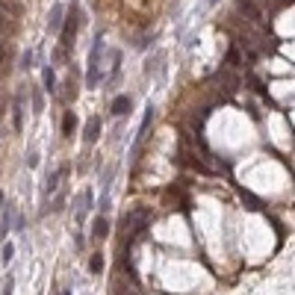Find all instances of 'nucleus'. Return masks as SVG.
<instances>
[{
    "label": "nucleus",
    "mask_w": 295,
    "mask_h": 295,
    "mask_svg": "<svg viewBox=\"0 0 295 295\" xmlns=\"http://www.w3.org/2000/svg\"><path fill=\"white\" fill-rule=\"evenodd\" d=\"M89 269H92V275H98V272L103 269V257H100V254H95V257H92V263H89Z\"/></svg>",
    "instance_id": "19"
},
{
    "label": "nucleus",
    "mask_w": 295,
    "mask_h": 295,
    "mask_svg": "<svg viewBox=\"0 0 295 295\" xmlns=\"http://www.w3.org/2000/svg\"><path fill=\"white\" fill-rule=\"evenodd\" d=\"M30 100H33V112L41 115V112H44V98H41V92H38L35 86H30Z\"/></svg>",
    "instance_id": "12"
},
{
    "label": "nucleus",
    "mask_w": 295,
    "mask_h": 295,
    "mask_svg": "<svg viewBox=\"0 0 295 295\" xmlns=\"http://www.w3.org/2000/svg\"><path fill=\"white\" fill-rule=\"evenodd\" d=\"M12 257H15V245H12V242H6V245H3V254H0V260H3V263H9Z\"/></svg>",
    "instance_id": "18"
},
{
    "label": "nucleus",
    "mask_w": 295,
    "mask_h": 295,
    "mask_svg": "<svg viewBox=\"0 0 295 295\" xmlns=\"http://www.w3.org/2000/svg\"><path fill=\"white\" fill-rule=\"evenodd\" d=\"M92 204H95V195H92V189H86L83 195H80V207H77V222L92 210Z\"/></svg>",
    "instance_id": "10"
},
{
    "label": "nucleus",
    "mask_w": 295,
    "mask_h": 295,
    "mask_svg": "<svg viewBox=\"0 0 295 295\" xmlns=\"http://www.w3.org/2000/svg\"><path fill=\"white\" fill-rule=\"evenodd\" d=\"M12 290H15V278H12V275H6V281L0 284V295H12Z\"/></svg>",
    "instance_id": "17"
},
{
    "label": "nucleus",
    "mask_w": 295,
    "mask_h": 295,
    "mask_svg": "<svg viewBox=\"0 0 295 295\" xmlns=\"http://www.w3.org/2000/svg\"><path fill=\"white\" fill-rule=\"evenodd\" d=\"M27 165H30V168H35V165H38V154H35V151H33V154H27Z\"/></svg>",
    "instance_id": "20"
},
{
    "label": "nucleus",
    "mask_w": 295,
    "mask_h": 295,
    "mask_svg": "<svg viewBox=\"0 0 295 295\" xmlns=\"http://www.w3.org/2000/svg\"><path fill=\"white\" fill-rule=\"evenodd\" d=\"M130 109H133V100H130L127 95H118V98L112 100V115H115V118H127Z\"/></svg>",
    "instance_id": "7"
},
{
    "label": "nucleus",
    "mask_w": 295,
    "mask_h": 295,
    "mask_svg": "<svg viewBox=\"0 0 295 295\" xmlns=\"http://www.w3.org/2000/svg\"><path fill=\"white\" fill-rule=\"evenodd\" d=\"M41 80H44V89H47V92H53V89H56V77H53V68H47V65H44V68H41Z\"/></svg>",
    "instance_id": "13"
},
{
    "label": "nucleus",
    "mask_w": 295,
    "mask_h": 295,
    "mask_svg": "<svg viewBox=\"0 0 295 295\" xmlns=\"http://www.w3.org/2000/svg\"><path fill=\"white\" fill-rule=\"evenodd\" d=\"M6 230H12V207L9 204L3 207V216H0V233H6Z\"/></svg>",
    "instance_id": "14"
},
{
    "label": "nucleus",
    "mask_w": 295,
    "mask_h": 295,
    "mask_svg": "<svg viewBox=\"0 0 295 295\" xmlns=\"http://www.w3.org/2000/svg\"><path fill=\"white\" fill-rule=\"evenodd\" d=\"M33 59H35V53H33V50H24V53H21V71L33 68Z\"/></svg>",
    "instance_id": "16"
},
{
    "label": "nucleus",
    "mask_w": 295,
    "mask_h": 295,
    "mask_svg": "<svg viewBox=\"0 0 295 295\" xmlns=\"http://www.w3.org/2000/svg\"><path fill=\"white\" fill-rule=\"evenodd\" d=\"M74 124H77L74 112H65V118H62V136H71V133H74Z\"/></svg>",
    "instance_id": "15"
},
{
    "label": "nucleus",
    "mask_w": 295,
    "mask_h": 295,
    "mask_svg": "<svg viewBox=\"0 0 295 295\" xmlns=\"http://www.w3.org/2000/svg\"><path fill=\"white\" fill-rule=\"evenodd\" d=\"M210 3H216V0H210Z\"/></svg>",
    "instance_id": "22"
},
{
    "label": "nucleus",
    "mask_w": 295,
    "mask_h": 295,
    "mask_svg": "<svg viewBox=\"0 0 295 295\" xmlns=\"http://www.w3.org/2000/svg\"><path fill=\"white\" fill-rule=\"evenodd\" d=\"M106 233H109V222H106L103 216H98V219L92 222V236H95V239H103Z\"/></svg>",
    "instance_id": "11"
},
{
    "label": "nucleus",
    "mask_w": 295,
    "mask_h": 295,
    "mask_svg": "<svg viewBox=\"0 0 295 295\" xmlns=\"http://www.w3.org/2000/svg\"><path fill=\"white\" fill-rule=\"evenodd\" d=\"M83 139H86L89 145H95V142L100 139V118H98V115H92V118H89V124H86V133H83Z\"/></svg>",
    "instance_id": "9"
},
{
    "label": "nucleus",
    "mask_w": 295,
    "mask_h": 295,
    "mask_svg": "<svg viewBox=\"0 0 295 295\" xmlns=\"http://www.w3.org/2000/svg\"><path fill=\"white\" fill-rule=\"evenodd\" d=\"M100 53H103V35H95L92 53H89V71H86V86L95 89L100 83Z\"/></svg>",
    "instance_id": "1"
},
{
    "label": "nucleus",
    "mask_w": 295,
    "mask_h": 295,
    "mask_svg": "<svg viewBox=\"0 0 295 295\" xmlns=\"http://www.w3.org/2000/svg\"><path fill=\"white\" fill-rule=\"evenodd\" d=\"M15 115H12V127L21 133L24 130V92H18V98H15V109H12Z\"/></svg>",
    "instance_id": "8"
},
{
    "label": "nucleus",
    "mask_w": 295,
    "mask_h": 295,
    "mask_svg": "<svg viewBox=\"0 0 295 295\" xmlns=\"http://www.w3.org/2000/svg\"><path fill=\"white\" fill-rule=\"evenodd\" d=\"M151 121H154V106H148V109H145V118H142V127H139V133H136V145H133V157L139 154V148H142V142H145V136H148V130H151Z\"/></svg>",
    "instance_id": "3"
},
{
    "label": "nucleus",
    "mask_w": 295,
    "mask_h": 295,
    "mask_svg": "<svg viewBox=\"0 0 295 295\" xmlns=\"http://www.w3.org/2000/svg\"><path fill=\"white\" fill-rule=\"evenodd\" d=\"M68 177V165H59L56 171H50L47 174V186H44V195H53L59 186H62V180Z\"/></svg>",
    "instance_id": "4"
},
{
    "label": "nucleus",
    "mask_w": 295,
    "mask_h": 295,
    "mask_svg": "<svg viewBox=\"0 0 295 295\" xmlns=\"http://www.w3.org/2000/svg\"><path fill=\"white\" fill-rule=\"evenodd\" d=\"M62 24H65V6H62V3H53L50 18H47V30H50V33H59Z\"/></svg>",
    "instance_id": "6"
},
{
    "label": "nucleus",
    "mask_w": 295,
    "mask_h": 295,
    "mask_svg": "<svg viewBox=\"0 0 295 295\" xmlns=\"http://www.w3.org/2000/svg\"><path fill=\"white\" fill-rule=\"evenodd\" d=\"M77 18H80V15H77V9H71V12H68V18H65V24H62V30H59V33H62V41H59V44H62V53H68V47L74 44L77 27H80V21H77Z\"/></svg>",
    "instance_id": "2"
},
{
    "label": "nucleus",
    "mask_w": 295,
    "mask_h": 295,
    "mask_svg": "<svg viewBox=\"0 0 295 295\" xmlns=\"http://www.w3.org/2000/svg\"><path fill=\"white\" fill-rule=\"evenodd\" d=\"M236 6H239V12H242L251 24H260V21H263V9H260L254 0H239Z\"/></svg>",
    "instance_id": "5"
},
{
    "label": "nucleus",
    "mask_w": 295,
    "mask_h": 295,
    "mask_svg": "<svg viewBox=\"0 0 295 295\" xmlns=\"http://www.w3.org/2000/svg\"><path fill=\"white\" fill-rule=\"evenodd\" d=\"M62 295H71V293H68V290H65V293H62Z\"/></svg>",
    "instance_id": "21"
}]
</instances>
